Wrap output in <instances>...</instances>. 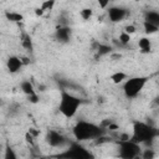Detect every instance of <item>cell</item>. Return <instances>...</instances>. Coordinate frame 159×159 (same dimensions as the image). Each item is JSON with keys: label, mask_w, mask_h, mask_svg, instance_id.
Returning <instances> with one entry per match:
<instances>
[{"label": "cell", "mask_w": 159, "mask_h": 159, "mask_svg": "<svg viewBox=\"0 0 159 159\" xmlns=\"http://www.w3.org/2000/svg\"><path fill=\"white\" fill-rule=\"evenodd\" d=\"M103 134V128L89 122L81 120L73 127V135L78 142L97 139Z\"/></svg>", "instance_id": "6da1fadb"}, {"label": "cell", "mask_w": 159, "mask_h": 159, "mask_svg": "<svg viewBox=\"0 0 159 159\" xmlns=\"http://www.w3.org/2000/svg\"><path fill=\"white\" fill-rule=\"evenodd\" d=\"M157 133L158 132L153 125L143 122H134L133 134L130 135V140L138 144H149L154 139Z\"/></svg>", "instance_id": "7a4b0ae2"}, {"label": "cell", "mask_w": 159, "mask_h": 159, "mask_svg": "<svg viewBox=\"0 0 159 159\" xmlns=\"http://www.w3.org/2000/svg\"><path fill=\"white\" fill-rule=\"evenodd\" d=\"M81 103L82 101L78 97L71 94L67 91H61L58 109L66 118H72L77 113V109L80 108Z\"/></svg>", "instance_id": "3957f363"}, {"label": "cell", "mask_w": 159, "mask_h": 159, "mask_svg": "<svg viewBox=\"0 0 159 159\" xmlns=\"http://www.w3.org/2000/svg\"><path fill=\"white\" fill-rule=\"evenodd\" d=\"M147 81H148V77H142V76L132 77V78L127 80V81L124 82V86H123L124 94H125L128 98H134V97L138 96L139 92L144 88Z\"/></svg>", "instance_id": "277c9868"}, {"label": "cell", "mask_w": 159, "mask_h": 159, "mask_svg": "<svg viewBox=\"0 0 159 159\" xmlns=\"http://www.w3.org/2000/svg\"><path fill=\"white\" fill-rule=\"evenodd\" d=\"M140 154V147L133 140L119 142V157L124 159H133Z\"/></svg>", "instance_id": "5b68a950"}, {"label": "cell", "mask_w": 159, "mask_h": 159, "mask_svg": "<svg viewBox=\"0 0 159 159\" xmlns=\"http://www.w3.org/2000/svg\"><path fill=\"white\" fill-rule=\"evenodd\" d=\"M46 140L47 143L53 147V148H58V147H62L65 143H66V139L62 134H60L56 130H48L47 132V135H46Z\"/></svg>", "instance_id": "8992f818"}, {"label": "cell", "mask_w": 159, "mask_h": 159, "mask_svg": "<svg viewBox=\"0 0 159 159\" xmlns=\"http://www.w3.org/2000/svg\"><path fill=\"white\" fill-rule=\"evenodd\" d=\"M127 16V10L120 6H112L108 10V17L112 22H120Z\"/></svg>", "instance_id": "52a82bcc"}, {"label": "cell", "mask_w": 159, "mask_h": 159, "mask_svg": "<svg viewBox=\"0 0 159 159\" xmlns=\"http://www.w3.org/2000/svg\"><path fill=\"white\" fill-rule=\"evenodd\" d=\"M58 157H67V158H86L89 157V153H87L81 145L73 144L65 154H60Z\"/></svg>", "instance_id": "ba28073f"}, {"label": "cell", "mask_w": 159, "mask_h": 159, "mask_svg": "<svg viewBox=\"0 0 159 159\" xmlns=\"http://www.w3.org/2000/svg\"><path fill=\"white\" fill-rule=\"evenodd\" d=\"M71 34H72L71 29L68 26L63 25V26L57 27V30L55 32V39L57 41H60L61 43H67L70 41V39H71Z\"/></svg>", "instance_id": "9c48e42d"}, {"label": "cell", "mask_w": 159, "mask_h": 159, "mask_svg": "<svg viewBox=\"0 0 159 159\" xmlns=\"http://www.w3.org/2000/svg\"><path fill=\"white\" fill-rule=\"evenodd\" d=\"M22 66H24V65H22V61H21V58L17 57V56H10V57L7 58V61H6V67H7V70H9L10 73H16V72H19Z\"/></svg>", "instance_id": "30bf717a"}, {"label": "cell", "mask_w": 159, "mask_h": 159, "mask_svg": "<svg viewBox=\"0 0 159 159\" xmlns=\"http://www.w3.org/2000/svg\"><path fill=\"white\" fill-rule=\"evenodd\" d=\"M20 40H21V46H22L25 50H27L29 52H32V51H34L32 40H31V37H30V35H29V34L22 32V34H21Z\"/></svg>", "instance_id": "8fae6325"}, {"label": "cell", "mask_w": 159, "mask_h": 159, "mask_svg": "<svg viewBox=\"0 0 159 159\" xmlns=\"http://www.w3.org/2000/svg\"><path fill=\"white\" fill-rule=\"evenodd\" d=\"M138 46H139L142 53H149V52L152 51V42H150V40H149L148 37H142V39H139Z\"/></svg>", "instance_id": "7c38bea8"}, {"label": "cell", "mask_w": 159, "mask_h": 159, "mask_svg": "<svg viewBox=\"0 0 159 159\" xmlns=\"http://www.w3.org/2000/svg\"><path fill=\"white\" fill-rule=\"evenodd\" d=\"M20 89H21L26 96H30V94L36 93L35 87H34V84H32L30 81H22V82L20 83Z\"/></svg>", "instance_id": "4fadbf2b"}, {"label": "cell", "mask_w": 159, "mask_h": 159, "mask_svg": "<svg viewBox=\"0 0 159 159\" xmlns=\"http://www.w3.org/2000/svg\"><path fill=\"white\" fill-rule=\"evenodd\" d=\"M5 17L11 22H21L24 20V16L16 11H5Z\"/></svg>", "instance_id": "5bb4252c"}, {"label": "cell", "mask_w": 159, "mask_h": 159, "mask_svg": "<svg viewBox=\"0 0 159 159\" xmlns=\"http://www.w3.org/2000/svg\"><path fill=\"white\" fill-rule=\"evenodd\" d=\"M109 80H111L113 83L119 84V83H122L124 80H127V75H125L124 72H122V71H118V72L112 73V75L109 76Z\"/></svg>", "instance_id": "9a60e30c"}, {"label": "cell", "mask_w": 159, "mask_h": 159, "mask_svg": "<svg viewBox=\"0 0 159 159\" xmlns=\"http://www.w3.org/2000/svg\"><path fill=\"white\" fill-rule=\"evenodd\" d=\"M145 21H149L157 26H159V12L157 11H149L145 14Z\"/></svg>", "instance_id": "2e32d148"}, {"label": "cell", "mask_w": 159, "mask_h": 159, "mask_svg": "<svg viewBox=\"0 0 159 159\" xmlns=\"http://www.w3.org/2000/svg\"><path fill=\"white\" fill-rule=\"evenodd\" d=\"M143 27H144L145 34H148V35L155 34V32L159 31V26H157V25H154V24H152V22H149V21H144V22H143Z\"/></svg>", "instance_id": "e0dca14e"}, {"label": "cell", "mask_w": 159, "mask_h": 159, "mask_svg": "<svg viewBox=\"0 0 159 159\" xmlns=\"http://www.w3.org/2000/svg\"><path fill=\"white\" fill-rule=\"evenodd\" d=\"M112 53V47L108 46V45H103V43H99L98 47H97V55L101 57V56H106V55H111Z\"/></svg>", "instance_id": "ac0fdd59"}, {"label": "cell", "mask_w": 159, "mask_h": 159, "mask_svg": "<svg viewBox=\"0 0 159 159\" xmlns=\"http://www.w3.org/2000/svg\"><path fill=\"white\" fill-rule=\"evenodd\" d=\"M93 15V11L91 7H83L80 10V16L83 19V20H89Z\"/></svg>", "instance_id": "d6986e66"}, {"label": "cell", "mask_w": 159, "mask_h": 159, "mask_svg": "<svg viewBox=\"0 0 159 159\" xmlns=\"http://www.w3.org/2000/svg\"><path fill=\"white\" fill-rule=\"evenodd\" d=\"M118 40H119V43H120L122 46H127V45L130 42L132 39H130V35H129V34H127L125 31H123V32L119 34V39H118Z\"/></svg>", "instance_id": "ffe728a7"}, {"label": "cell", "mask_w": 159, "mask_h": 159, "mask_svg": "<svg viewBox=\"0 0 159 159\" xmlns=\"http://www.w3.org/2000/svg\"><path fill=\"white\" fill-rule=\"evenodd\" d=\"M55 2H56V0H45V1H42L41 7H42L45 11H50V10L53 9Z\"/></svg>", "instance_id": "44dd1931"}, {"label": "cell", "mask_w": 159, "mask_h": 159, "mask_svg": "<svg viewBox=\"0 0 159 159\" xmlns=\"http://www.w3.org/2000/svg\"><path fill=\"white\" fill-rule=\"evenodd\" d=\"M154 157H155V152L153 149H144V152L142 153L143 159H153Z\"/></svg>", "instance_id": "7402d4cb"}, {"label": "cell", "mask_w": 159, "mask_h": 159, "mask_svg": "<svg viewBox=\"0 0 159 159\" xmlns=\"http://www.w3.org/2000/svg\"><path fill=\"white\" fill-rule=\"evenodd\" d=\"M27 101H29L30 103H32V104H36V103H39V102H40V97H39V94H37V93H34V94L27 96Z\"/></svg>", "instance_id": "603a6c76"}, {"label": "cell", "mask_w": 159, "mask_h": 159, "mask_svg": "<svg viewBox=\"0 0 159 159\" xmlns=\"http://www.w3.org/2000/svg\"><path fill=\"white\" fill-rule=\"evenodd\" d=\"M4 158L5 159H15L16 158V155L12 153V149H6V153H5V155H4Z\"/></svg>", "instance_id": "cb8c5ba5"}, {"label": "cell", "mask_w": 159, "mask_h": 159, "mask_svg": "<svg viewBox=\"0 0 159 159\" xmlns=\"http://www.w3.org/2000/svg\"><path fill=\"white\" fill-rule=\"evenodd\" d=\"M34 139H35V137H34L30 132H27V133L25 134V140H26L29 144H31V145H32V144H34Z\"/></svg>", "instance_id": "d4e9b609"}, {"label": "cell", "mask_w": 159, "mask_h": 159, "mask_svg": "<svg viewBox=\"0 0 159 159\" xmlns=\"http://www.w3.org/2000/svg\"><path fill=\"white\" fill-rule=\"evenodd\" d=\"M124 31H125L127 34L132 35V34L135 32V26H134V25H127V26L124 27Z\"/></svg>", "instance_id": "484cf974"}, {"label": "cell", "mask_w": 159, "mask_h": 159, "mask_svg": "<svg viewBox=\"0 0 159 159\" xmlns=\"http://www.w3.org/2000/svg\"><path fill=\"white\" fill-rule=\"evenodd\" d=\"M109 1H111V0H98V5H99L101 9H106V7L108 6Z\"/></svg>", "instance_id": "4316f807"}, {"label": "cell", "mask_w": 159, "mask_h": 159, "mask_svg": "<svg viewBox=\"0 0 159 159\" xmlns=\"http://www.w3.org/2000/svg\"><path fill=\"white\" fill-rule=\"evenodd\" d=\"M130 139V135L127 134V133H122L119 135V142H125V140H129Z\"/></svg>", "instance_id": "83f0119b"}, {"label": "cell", "mask_w": 159, "mask_h": 159, "mask_svg": "<svg viewBox=\"0 0 159 159\" xmlns=\"http://www.w3.org/2000/svg\"><path fill=\"white\" fill-rule=\"evenodd\" d=\"M122 58V53L117 52V53H111V60L113 61H117V60H120Z\"/></svg>", "instance_id": "f1b7e54d"}, {"label": "cell", "mask_w": 159, "mask_h": 159, "mask_svg": "<svg viewBox=\"0 0 159 159\" xmlns=\"http://www.w3.org/2000/svg\"><path fill=\"white\" fill-rule=\"evenodd\" d=\"M43 12H45V10H43L41 6L35 9V15H36V16H42V15H43Z\"/></svg>", "instance_id": "f546056e"}, {"label": "cell", "mask_w": 159, "mask_h": 159, "mask_svg": "<svg viewBox=\"0 0 159 159\" xmlns=\"http://www.w3.org/2000/svg\"><path fill=\"white\" fill-rule=\"evenodd\" d=\"M29 132H30V133H31V134H32L35 138H36V137L40 134V130H36L35 128H30V129H29Z\"/></svg>", "instance_id": "4dcf8cb0"}, {"label": "cell", "mask_w": 159, "mask_h": 159, "mask_svg": "<svg viewBox=\"0 0 159 159\" xmlns=\"http://www.w3.org/2000/svg\"><path fill=\"white\" fill-rule=\"evenodd\" d=\"M21 58V61H22V65H29L30 63V58L29 57H26V56H22V57H20Z\"/></svg>", "instance_id": "1f68e13d"}, {"label": "cell", "mask_w": 159, "mask_h": 159, "mask_svg": "<svg viewBox=\"0 0 159 159\" xmlns=\"http://www.w3.org/2000/svg\"><path fill=\"white\" fill-rule=\"evenodd\" d=\"M108 130H117L118 129V125L117 124H114V123H111L109 125H108V128H107Z\"/></svg>", "instance_id": "d6a6232c"}, {"label": "cell", "mask_w": 159, "mask_h": 159, "mask_svg": "<svg viewBox=\"0 0 159 159\" xmlns=\"http://www.w3.org/2000/svg\"><path fill=\"white\" fill-rule=\"evenodd\" d=\"M45 89H46V87H45L43 84H39V91H40V92H43Z\"/></svg>", "instance_id": "836d02e7"}, {"label": "cell", "mask_w": 159, "mask_h": 159, "mask_svg": "<svg viewBox=\"0 0 159 159\" xmlns=\"http://www.w3.org/2000/svg\"><path fill=\"white\" fill-rule=\"evenodd\" d=\"M154 103H155V104L159 107V97H155V99H154Z\"/></svg>", "instance_id": "e575fe53"}, {"label": "cell", "mask_w": 159, "mask_h": 159, "mask_svg": "<svg viewBox=\"0 0 159 159\" xmlns=\"http://www.w3.org/2000/svg\"><path fill=\"white\" fill-rule=\"evenodd\" d=\"M111 1H112V0H111Z\"/></svg>", "instance_id": "d590c367"}]
</instances>
